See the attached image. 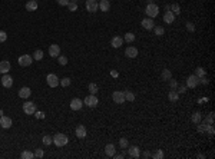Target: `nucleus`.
Instances as JSON below:
<instances>
[{"instance_id": "nucleus-1", "label": "nucleus", "mask_w": 215, "mask_h": 159, "mask_svg": "<svg viewBox=\"0 0 215 159\" xmlns=\"http://www.w3.org/2000/svg\"><path fill=\"white\" fill-rule=\"evenodd\" d=\"M52 138H53V143L56 145V146H59V148L66 146L67 142H69V139H67V136H66L64 133H56V135L52 136Z\"/></svg>"}, {"instance_id": "nucleus-2", "label": "nucleus", "mask_w": 215, "mask_h": 159, "mask_svg": "<svg viewBox=\"0 0 215 159\" xmlns=\"http://www.w3.org/2000/svg\"><path fill=\"white\" fill-rule=\"evenodd\" d=\"M145 13H146V16L150 17V19L156 17L158 13H159V7H158V4H155V3H148V6H146V9H145Z\"/></svg>"}, {"instance_id": "nucleus-3", "label": "nucleus", "mask_w": 215, "mask_h": 159, "mask_svg": "<svg viewBox=\"0 0 215 159\" xmlns=\"http://www.w3.org/2000/svg\"><path fill=\"white\" fill-rule=\"evenodd\" d=\"M59 82H60V79H57V76L54 73H49L46 76V83L49 87H57Z\"/></svg>"}, {"instance_id": "nucleus-4", "label": "nucleus", "mask_w": 215, "mask_h": 159, "mask_svg": "<svg viewBox=\"0 0 215 159\" xmlns=\"http://www.w3.org/2000/svg\"><path fill=\"white\" fill-rule=\"evenodd\" d=\"M36 110H37V107H36L34 102H26V103H23V112L26 115H34Z\"/></svg>"}, {"instance_id": "nucleus-5", "label": "nucleus", "mask_w": 215, "mask_h": 159, "mask_svg": "<svg viewBox=\"0 0 215 159\" xmlns=\"http://www.w3.org/2000/svg\"><path fill=\"white\" fill-rule=\"evenodd\" d=\"M83 103H85L86 106H89V107H96L97 103H99V99H97L95 95H89L85 97Z\"/></svg>"}, {"instance_id": "nucleus-6", "label": "nucleus", "mask_w": 215, "mask_h": 159, "mask_svg": "<svg viewBox=\"0 0 215 159\" xmlns=\"http://www.w3.org/2000/svg\"><path fill=\"white\" fill-rule=\"evenodd\" d=\"M33 62V57L30 54H22L19 56V59H17V63L20 64V66H30Z\"/></svg>"}, {"instance_id": "nucleus-7", "label": "nucleus", "mask_w": 215, "mask_h": 159, "mask_svg": "<svg viewBox=\"0 0 215 159\" xmlns=\"http://www.w3.org/2000/svg\"><path fill=\"white\" fill-rule=\"evenodd\" d=\"M198 85H199V79H198L195 74H189L188 79H186V87H189V89H195Z\"/></svg>"}, {"instance_id": "nucleus-8", "label": "nucleus", "mask_w": 215, "mask_h": 159, "mask_svg": "<svg viewBox=\"0 0 215 159\" xmlns=\"http://www.w3.org/2000/svg\"><path fill=\"white\" fill-rule=\"evenodd\" d=\"M112 99H113V102L115 103H125V92H120V90H115L113 92V95H112Z\"/></svg>"}, {"instance_id": "nucleus-9", "label": "nucleus", "mask_w": 215, "mask_h": 159, "mask_svg": "<svg viewBox=\"0 0 215 159\" xmlns=\"http://www.w3.org/2000/svg\"><path fill=\"white\" fill-rule=\"evenodd\" d=\"M99 9V4H97V0H86V10L90 11V13H95Z\"/></svg>"}, {"instance_id": "nucleus-10", "label": "nucleus", "mask_w": 215, "mask_h": 159, "mask_svg": "<svg viewBox=\"0 0 215 159\" xmlns=\"http://www.w3.org/2000/svg\"><path fill=\"white\" fill-rule=\"evenodd\" d=\"M69 106H70V109H72V110H80V109H82V106H83V102H82L79 97H73V99L70 100Z\"/></svg>"}, {"instance_id": "nucleus-11", "label": "nucleus", "mask_w": 215, "mask_h": 159, "mask_svg": "<svg viewBox=\"0 0 215 159\" xmlns=\"http://www.w3.org/2000/svg\"><path fill=\"white\" fill-rule=\"evenodd\" d=\"M140 24H142V27L146 29V30H152V29L155 27V21H153V19H150V17H145L143 20L140 21Z\"/></svg>"}, {"instance_id": "nucleus-12", "label": "nucleus", "mask_w": 215, "mask_h": 159, "mask_svg": "<svg viewBox=\"0 0 215 159\" xmlns=\"http://www.w3.org/2000/svg\"><path fill=\"white\" fill-rule=\"evenodd\" d=\"M125 56L129 57V59H135V57H138V49H136L135 46H128L126 50H125Z\"/></svg>"}, {"instance_id": "nucleus-13", "label": "nucleus", "mask_w": 215, "mask_h": 159, "mask_svg": "<svg viewBox=\"0 0 215 159\" xmlns=\"http://www.w3.org/2000/svg\"><path fill=\"white\" fill-rule=\"evenodd\" d=\"M1 85H3V87H11L13 86V77H11L10 74L4 73L3 76H1Z\"/></svg>"}, {"instance_id": "nucleus-14", "label": "nucleus", "mask_w": 215, "mask_h": 159, "mask_svg": "<svg viewBox=\"0 0 215 159\" xmlns=\"http://www.w3.org/2000/svg\"><path fill=\"white\" fill-rule=\"evenodd\" d=\"M128 153L130 158H139L140 156V149L138 146H135V145H132V146H128Z\"/></svg>"}, {"instance_id": "nucleus-15", "label": "nucleus", "mask_w": 215, "mask_h": 159, "mask_svg": "<svg viewBox=\"0 0 215 159\" xmlns=\"http://www.w3.org/2000/svg\"><path fill=\"white\" fill-rule=\"evenodd\" d=\"M11 125H13L11 117H9V116H0V126L3 127V129H9V127H11Z\"/></svg>"}, {"instance_id": "nucleus-16", "label": "nucleus", "mask_w": 215, "mask_h": 159, "mask_svg": "<svg viewBox=\"0 0 215 159\" xmlns=\"http://www.w3.org/2000/svg\"><path fill=\"white\" fill-rule=\"evenodd\" d=\"M49 54L52 56V57H57L59 54H60V46L59 44H50L49 46Z\"/></svg>"}, {"instance_id": "nucleus-17", "label": "nucleus", "mask_w": 215, "mask_h": 159, "mask_svg": "<svg viewBox=\"0 0 215 159\" xmlns=\"http://www.w3.org/2000/svg\"><path fill=\"white\" fill-rule=\"evenodd\" d=\"M75 133H76V138H79V139H83L86 138V127L83 126V125H79V126L76 127V130H75Z\"/></svg>"}, {"instance_id": "nucleus-18", "label": "nucleus", "mask_w": 215, "mask_h": 159, "mask_svg": "<svg viewBox=\"0 0 215 159\" xmlns=\"http://www.w3.org/2000/svg\"><path fill=\"white\" fill-rule=\"evenodd\" d=\"M175 17H176V16H175L171 10L165 11V14H163V21H165V23H168V24H172V23L175 21Z\"/></svg>"}, {"instance_id": "nucleus-19", "label": "nucleus", "mask_w": 215, "mask_h": 159, "mask_svg": "<svg viewBox=\"0 0 215 159\" xmlns=\"http://www.w3.org/2000/svg\"><path fill=\"white\" fill-rule=\"evenodd\" d=\"M122 44H123V37L115 36V37L110 40V46H112V47H115V49H119Z\"/></svg>"}, {"instance_id": "nucleus-20", "label": "nucleus", "mask_w": 215, "mask_h": 159, "mask_svg": "<svg viewBox=\"0 0 215 159\" xmlns=\"http://www.w3.org/2000/svg\"><path fill=\"white\" fill-rule=\"evenodd\" d=\"M30 95H32V90H30V87L24 86V87L19 89V96H20L22 99H27V97H29Z\"/></svg>"}, {"instance_id": "nucleus-21", "label": "nucleus", "mask_w": 215, "mask_h": 159, "mask_svg": "<svg viewBox=\"0 0 215 159\" xmlns=\"http://www.w3.org/2000/svg\"><path fill=\"white\" fill-rule=\"evenodd\" d=\"M9 70H10V63L7 60H1L0 62V73H9Z\"/></svg>"}, {"instance_id": "nucleus-22", "label": "nucleus", "mask_w": 215, "mask_h": 159, "mask_svg": "<svg viewBox=\"0 0 215 159\" xmlns=\"http://www.w3.org/2000/svg\"><path fill=\"white\" fill-rule=\"evenodd\" d=\"M115 152H116V149H115V145H113V143H108L106 146H105V153H106V156H113Z\"/></svg>"}, {"instance_id": "nucleus-23", "label": "nucleus", "mask_w": 215, "mask_h": 159, "mask_svg": "<svg viewBox=\"0 0 215 159\" xmlns=\"http://www.w3.org/2000/svg\"><path fill=\"white\" fill-rule=\"evenodd\" d=\"M99 9L102 11H108L109 9H110V3H109V0H100L99 3Z\"/></svg>"}, {"instance_id": "nucleus-24", "label": "nucleus", "mask_w": 215, "mask_h": 159, "mask_svg": "<svg viewBox=\"0 0 215 159\" xmlns=\"http://www.w3.org/2000/svg\"><path fill=\"white\" fill-rule=\"evenodd\" d=\"M26 10L36 11L37 10V1H34V0H29V1L26 3Z\"/></svg>"}, {"instance_id": "nucleus-25", "label": "nucleus", "mask_w": 215, "mask_h": 159, "mask_svg": "<svg viewBox=\"0 0 215 159\" xmlns=\"http://www.w3.org/2000/svg\"><path fill=\"white\" fill-rule=\"evenodd\" d=\"M169 10L175 14V16H178L179 13H181V6L178 4V3H173V4H169Z\"/></svg>"}, {"instance_id": "nucleus-26", "label": "nucleus", "mask_w": 215, "mask_h": 159, "mask_svg": "<svg viewBox=\"0 0 215 159\" xmlns=\"http://www.w3.org/2000/svg\"><path fill=\"white\" fill-rule=\"evenodd\" d=\"M168 99H169L171 102H176V100L179 99V93H178L176 90H173V89H171V92L168 93Z\"/></svg>"}, {"instance_id": "nucleus-27", "label": "nucleus", "mask_w": 215, "mask_h": 159, "mask_svg": "<svg viewBox=\"0 0 215 159\" xmlns=\"http://www.w3.org/2000/svg\"><path fill=\"white\" fill-rule=\"evenodd\" d=\"M172 77V73L169 69H163V72L161 73V80H169Z\"/></svg>"}, {"instance_id": "nucleus-28", "label": "nucleus", "mask_w": 215, "mask_h": 159, "mask_svg": "<svg viewBox=\"0 0 215 159\" xmlns=\"http://www.w3.org/2000/svg\"><path fill=\"white\" fill-rule=\"evenodd\" d=\"M195 76H196V77H202V76H206V70H205L204 67H201V66H199V67H196V69H195Z\"/></svg>"}, {"instance_id": "nucleus-29", "label": "nucleus", "mask_w": 215, "mask_h": 159, "mask_svg": "<svg viewBox=\"0 0 215 159\" xmlns=\"http://www.w3.org/2000/svg\"><path fill=\"white\" fill-rule=\"evenodd\" d=\"M34 60H42L43 59V50H40V49H37V50H34V53H33V56H32Z\"/></svg>"}, {"instance_id": "nucleus-30", "label": "nucleus", "mask_w": 215, "mask_h": 159, "mask_svg": "<svg viewBox=\"0 0 215 159\" xmlns=\"http://www.w3.org/2000/svg\"><path fill=\"white\" fill-rule=\"evenodd\" d=\"M191 120H192L195 125L199 123V122H201V113H199V112H194L192 116H191Z\"/></svg>"}, {"instance_id": "nucleus-31", "label": "nucleus", "mask_w": 215, "mask_h": 159, "mask_svg": "<svg viewBox=\"0 0 215 159\" xmlns=\"http://www.w3.org/2000/svg\"><path fill=\"white\" fill-rule=\"evenodd\" d=\"M20 156L23 159H33V158H34V153H33V152H30V150H23Z\"/></svg>"}, {"instance_id": "nucleus-32", "label": "nucleus", "mask_w": 215, "mask_h": 159, "mask_svg": "<svg viewBox=\"0 0 215 159\" xmlns=\"http://www.w3.org/2000/svg\"><path fill=\"white\" fill-rule=\"evenodd\" d=\"M123 40H125L126 43H132L133 40H135V34H133V33H130V32H128L125 36H123Z\"/></svg>"}, {"instance_id": "nucleus-33", "label": "nucleus", "mask_w": 215, "mask_h": 159, "mask_svg": "<svg viewBox=\"0 0 215 159\" xmlns=\"http://www.w3.org/2000/svg\"><path fill=\"white\" fill-rule=\"evenodd\" d=\"M125 100H128V102H133V100H135V93L130 92V90H126V92H125Z\"/></svg>"}, {"instance_id": "nucleus-34", "label": "nucleus", "mask_w": 215, "mask_h": 159, "mask_svg": "<svg viewBox=\"0 0 215 159\" xmlns=\"http://www.w3.org/2000/svg\"><path fill=\"white\" fill-rule=\"evenodd\" d=\"M119 146L123 149V150H126V148L129 146L128 139H126V138H120V139H119Z\"/></svg>"}, {"instance_id": "nucleus-35", "label": "nucleus", "mask_w": 215, "mask_h": 159, "mask_svg": "<svg viewBox=\"0 0 215 159\" xmlns=\"http://www.w3.org/2000/svg\"><path fill=\"white\" fill-rule=\"evenodd\" d=\"M152 30L155 32V34H156V36H163V33H165V29H163L162 26H155Z\"/></svg>"}, {"instance_id": "nucleus-36", "label": "nucleus", "mask_w": 215, "mask_h": 159, "mask_svg": "<svg viewBox=\"0 0 215 159\" xmlns=\"http://www.w3.org/2000/svg\"><path fill=\"white\" fill-rule=\"evenodd\" d=\"M196 125H198V132H199V133L206 132V129H208V123H196Z\"/></svg>"}, {"instance_id": "nucleus-37", "label": "nucleus", "mask_w": 215, "mask_h": 159, "mask_svg": "<svg viewBox=\"0 0 215 159\" xmlns=\"http://www.w3.org/2000/svg\"><path fill=\"white\" fill-rule=\"evenodd\" d=\"M89 92H90V95H96V92H97L96 83H89Z\"/></svg>"}, {"instance_id": "nucleus-38", "label": "nucleus", "mask_w": 215, "mask_h": 159, "mask_svg": "<svg viewBox=\"0 0 215 159\" xmlns=\"http://www.w3.org/2000/svg\"><path fill=\"white\" fill-rule=\"evenodd\" d=\"M57 62H59V64L64 66V64H67V57H66V56H62V54H59V56H57Z\"/></svg>"}, {"instance_id": "nucleus-39", "label": "nucleus", "mask_w": 215, "mask_h": 159, "mask_svg": "<svg viewBox=\"0 0 215 159\" xmlns=\"http://www.w3.org/2000/svg\"><path fill=\"white\" fill-rule=\"evenodd\" d=\"M42 140H43V143H44V145L47 146V145H50V143L53 142V138H52V136H49V135H44Z\"/></svg>"}, {"instance_id": "nucleus-40", "label": "nucleus", "mask_w": 215, "mask_h": 159, "mask_svg": "<svg viewBox=\"0 0 215 159\" xmlns=\"http://www.w3.org/2000/svg\"><path fill=\"white\" fill-rule=\"evenodd\" d=\"M59 85H62L63 87H67V86L70 85V79H69V77H63V79H60Z\"/></svg>"}, {"instance_id": "nucleus-41", "label": "nucleus", "mask_w": 215, "mask_h": 159, "mask_svg": "<svg viewBox=\"0 0 215 159\" xmlns=\"http://www.w3.org/2000/svg\"><path fill=\"white\" fill-rule=\"evenodd\" d=\"M67 7H69L70 11H76L77 10V3H75V1H69V3H67Z\"/></svg>"}, {"instance_id": "nucleus-42", "label": "nucleus", "mask_w": 215, "mask_h": 159, "mask_svg": "<svg viewBox=\"0 0 215 159\" xmlns=\"http://www.w3.org/2000/svg\"><path fill=\"white\" fill-rule=\"evenodd\" d=\"M163 156H165V155H163V152H162L161 149H158V150H156V153H155V155H152V158H155V159H162Z\"/></svg>"}, {"instance_id": "nucleus-43", "label": "nucleus", "mask_w": 215, "mask_h": 159, "mask_svg": "<svg viewBox=\"0 0 215 159\" xmlns=\"http://www.w3.org/2000/svg\"><path fill=\"white\" fill-rule=\"evenodd\" d=\"M168 82H169V87H171V89H173V90H175V89H176V86H178V82H176V80H175V79H169V80H168Z\"/></svg>"}, {"instance_id": "nucleus-44", "label": "nucleus", "mask_w": 215, "mask_h": 159, "mask_svg": "<svg viewBox=\"0 0 215 159\" xmlns=\"http://www.w3.org/2000/svg\"><path fill=\"white\" fill-rule=\"evenodd\" d=\"M178 93H185L186 92V86H183V85H178L176 86V89H175Z\"/></svg>"}, {"instance_id": "nucleus-45", "label": "nucleus", "mask_w": 215, "mask_h": 159, "mask_svg": "<svg viewBox=\"0 0 215 159\" xmlns=\"http://www.w3.org/2000/svg\"><path fill=\"white\" fill-rule=\"evenodd\" d=\"M186 30H188V32H195V24L191 23V21H188V23H186Z\"/></svg>"}, {"instance_id": "nucleus-46", "label": "nucleus", "mask_w": 215, "mask_h": 159, "mask_svg": "<svg viewBox=\"0 0 215 159\" xmlns=\"http://www.w3.org/2000/svg\"><path fill=\"white\" fill-rule=\"evenodd\" d=\"M6 39H7V34H6V32H4V30H0V43L6 42Z\"/></svg>"}, {"instance_id": "nucleus-47", "label": "nucleus", "mask_w": 215, "mask_h": 159, "mask_svg": "<svg viewBox=\"0 0 215 159\" xmlns=\"http://www.w3.org/2000/svg\"><path fill=\"white\" fill-rule=\"evenodd\" d=\"M34 158H43V149H36L34 150Z\"/></svg>"}, {"instance_id": "nucleus-48", "label": "nucleus", "mask_w": 215, "mask_h": 159, "mask_svg": "<svg viewBox=\"0 0 215 159\" xmlns=\"http://www.w3.org/2000/svg\"><path fill=\"white\" fill-rule=\"evenodd\" d=\"M206 123H208V125H212V123H214V113H212V112H211V113L208 115V119H206Z\"/></svg>"}, {"instance_id": "nucleus-49", "label": "nucleus", "mask_w": 215, "mask_h": 159, "mask_svg": "<svg viewBox=\"0 0 215 159\" xmlns=\"http://www.w3.org/2000/svg\"><path fill=\"white\" fill-rule=\"evenodd\" d=\"M198 79H199V83H202V85H208V83H209V80H208V77H206V76L198 77Z\"/></svg>"}, {"instance_id": "nucleus-50", "label": "nucleus", "mask_w": 215, "mask_h": 159, "mask_svg": "<svg viewBox=\"0 0 215 159\" xmlns=\"http://www.w3.org/2000/svg\"><path fill=\"white\" fill-rule=\"evenodd\" d=\"M206 132L209 133V136H214V133H215V129L212 125H208V129H206Z\"/></svg>"}, {"instance_id": "nucleus-51", "label": "nucleus", "mask_w": 215, "mask_h": 159, "mask_svg": "<svg viewBox=\"0 0 215 159\" xmlns=\"http://www.w3.org/2000/svg\"><path fill=\"white\" fill-rule=\"evenodd\" d=\"M34 116L37 117V119H43V117H44V113L40 112V110H36V112H34Z\"/></svg>"}, {"instance_id": "nucleus-52", "label": "nucleus", "mask_w": 215, "mask_h": 159, "mask_svg": "<svg viewBox=\"0 0 215 159\" xmlns=\"http://www.w3.org/2000/svg\"><path fill=\"white\" fill-rule=\"evenodd\" d=\"M57 1V4H60V6H67V3H69V0H56Z\"/></svg>"}, {"instance_id": "nucleus-53", "label": "nucleus", "mask_w": 215, "mask_h": 159, "mask_svg": "<svg viewBox=\"0 0 215 159\" xmlns=\"http://www.w3.org/2000/svg\"><path fill=\"white\" fill-rule=\"evenodd\" d=\"M110 76H112V77H118L119 72H118V70H112V72H110Z\"/></svg>"}, {"instance_id": "nucleus-54", "label": "nucleus", "mask_w": 215, "mask_h": 159, "mask_svg": "<svg viewBox=\"0 0 215 159\" xmlns=\"http://www.w3.org/2000/svg\"><path fill=\"white\" fill-rule=\"evenodd\" d=\"M142 156H143V158H150L152 155H150V152H148V150H146V152H143V153H142Z\"/></svg>"}, {"instance_id": "nucleus-55", "label": "nucleus", "mask_w": 215, "mask_h": 159, "mask_svg": "<svg viewBox=\"0 0 215 159\" xmlns=\"http://www.w3.org/2000/svg\"><path fill=\"white\" fill-rule=\"evenodd\" d=\"M113 156H115V158H118V159H122V158H123V156H125V155H123V153H118V155L115 153Z\"/></svg>"}, {"instance_id": "nucleus-56", "label": "nucleus", "mask_w": 215, "mask_h": 159, "mask_svg": "<svg viewBox=\"0 0 215 159\" xmlns=\"http://www.w3.org/2000/svg\"><path fill=\"white\" fill-rule=\"evenodd\" d=\"M0 115H1V116H3V110H1V109H0Z\"/></svg>"}, {"instance_id": "nucleus-57", "label": "nucleus", "mask_w": 215, "mask_h": 159, "mask_svg": "<svg viewBox=\"0 0 215 159\" xmlns=\"http://www.w3.org/2000/svg\"><path fill=\"white\" fill-rule=\"evenodd\" d=\"M69 1H75V3H77V0H69Z\"/></svg>"}]
</instances>
